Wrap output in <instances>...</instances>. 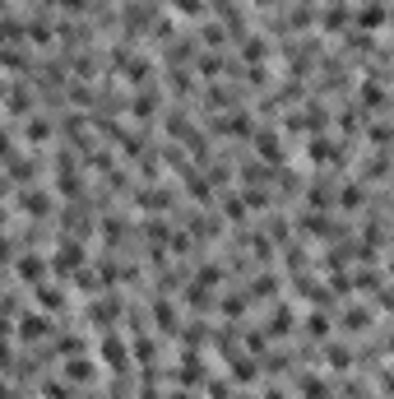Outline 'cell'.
I'll return each instance as SVG.
<instances>
[{
    "mask_svg": "<svg viewBox=\"0 0 394 399\" xmlns=\"http://www.w3.org/2000/svg\"><path fill=\"white\" fill-rule=\"evenodd\" d=\"M256 149L269 158V163H283V139L274 135V130H256Z\"/></svg>",
    "mask_w": 394,
    "mask_h": 399,
    "instance_id": "6da1fadb",
    "label": "cell"
},
{
    "mask_svg": "<svg viewBox=\"0 0 394 399\" xmlns=\"http://www.w3.org/2000/svg\"><path fill=\"white\" fill-rule=\"evenodd\" d=\"M19 204H24V209H28L33 218H42L46 209H51V204H46V195H42V190H24V195H19Z\"/></svg>",
    "mask_w": 394,
    "mask_h": 399,
    "instance_id": "7a4b0ae2",
    "label": "cell"
},
{
    "mask_svg": "<svg viewBox=\"0 0 394 399\" xmlns=\"http://www.w3.org/2000/svg\"><path fill=\"white\" fill-rule=\"evenodd\" d=\"M102 357L111 362V367H125V348H121V339H102Z\"/></svg>",
    "mask_w": 394,
    "mask_h": 399,
    "instance_id": "3957f363",
    "label": "cell"
},
{
    "mask_svg": "<svg viewBox=\"0 0 394 399\" xmlns=\"http://www.w3.org/2000/svg\"><path fill=\"white\" fill-rule=\"evenodd\" d=\"M357 24H362V28H380V24H385V5H366L362 15H357Z\"/></svg>",
    "mask_w": 394,
    "mask_h": 399,
    "instance_id": "277c9868",
    "label": "cell"
},
{
    "mask_svg": "<svg viewBox=\"0 0 394 399\" xmlns=\"http://www.w3.org/2000/svg\"><path fill=\"white\" fill-rule=\"evenodd\" d=\"M223 135H251V116H228V121H223Z\"/></svg>",
    "mask_w": 394,
    "mask_h": 399,
    "instance_id": "5b68a950",
    "label": "cell"
},
{
    "mask_svg": "<svg viewBox=\"0 0 394 399\" xmlns=\"http://www.w3.org/2000/svg\"><path fill=\"white\" fill-rule=\"evenodd\" d=\"M19 274L37 283V278H42V260H37V256H24V260H19Z\"/></svg>",
    "mask_w": 394,
    "mask_h": 399,
    "instance_id": "8992f818",
    "label": "cell"
},
{
    "mask_svg": "<svg viewBox=\"0 0 394 399\" xmlns=\"http://www.w3.org/2000/svg\"><path fill=\"white\" fill-rule=\"evenodd\" d=\"M19 335H24V339H37V335H46V321H42V316H28V321L19 325Z\"/></svg>",
    "mask_w": 394,
    "mask_h": 399,
    "instance_id": "52a82bcc",
    "label": "cell"
},
{
    "mask_svg": "<svg viewBox=\"0 0 394 399\" xmlns=\"http://www.w3.org/2000/svg\"><path fill=\"white\" fill-rule=\"evenodd\" d=\"M28 139H33V144H46V139H51V125H46L42 116H37V121H28Z\"/></svg>",
    "mask_w": 394,
    "mask_h": 399,
    "instance_id": "ba28073f",
    "label": "cell"
},
{
    "mask_svg": "<svg viewBox=\"0 0 394 399\" xmlns=\"http://www.w3.org/2000/svg\"><path fill=\"white\" fill-rule=\"evenodd\" d=\"M343 209H357L362 204V186H343V200H339Z\"/></svg>",
    "mask_w": 394,
    "mask_h": 399,
    "instance_id": "9c48e42d",
    "label": "cell"
},
{
    "mask_svg": "<svg viewBox=\"0 0 394 399\" xmlns=\"http://www.w3.org/2000/svg\"><path fill=\"white\" fill-rule=\"evenodd\" d=\"M343 24H348V10H330V15H325V28L330 33H339Z\"/></svg>",
    "mask_w": 394,
    "mask_h": 399,
    "instance_id": "30bf717a",
    "label": "cell"
},
{
    "mask_svg": "<svg viewBox=\"0 0 394 399\" xmlns=\"http://www.w3.org/2000/svg\"><path fill=\"white\" fill-rule=\"evenodd\" d=\"M65 376H70V381H84V376H93V367H89V362H70Z\"/></svg>",
    "mask_w": 394,
    "mask_h": 399,
    "instance_id": "8fae6325",
    "label": "cell"
},
{
    "mask_svg": "<svg viewBox=\"0 0 394 399\" xmlns=\"http://www.w3.org/2000/svg\"><path fill=\"white\" fill-rule=\"evenodd\" d=\"M181 15H204V0H172Z\"/></svg>",
    "mask_w": 394,
    "mask_h": 399,
    "instance_id": "7c38bea8",
    "label": "cell"
}]
</instances>
